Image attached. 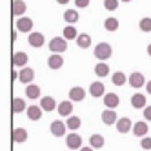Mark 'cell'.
I'll list each match as a JSON object with an SVG mask.
<instances>
[{
	"mask_svg": "<svg viewBox=\"0 0 151 151\" xmlns=\"http://www.w3.org/2000/svg\"><path fill=\"white\" fill-rule=\"evenodd\" d=\"M40 107L44 111H53L57 107V102H55V99H53V96H42V100H40Z\"/></svg>",
	"mask_w": 151,
	"mask_h": 151,
	"instance_id": "9a60e30c",
	"label": "cell"
},
{
	"mask_svg": "<svg viewBox=\"0 0 151 151\" xmlns=\"http://www.w3.org/2000/svg\"><path fill=\"white\" fill-rule=\"evenodd\" d=\"M24 13H26V2H24V0H13V4H11V15L22 17Z\"/></svg>",
	"mask_w": 151,
	"mask_h": 151,
	"instance_id": "7c38bea8",
	"label": "cell"
},
{
	"mask_svg": "<svg viewBox=\"0 0 151 151\" xmlns=\"http://www.w3.org/2000/svg\"><path fill=\"white\" fill-rule=\"evenodd\" d=\"M89 44H91V37H89L88 33H82V35L77 37V46H78V47L86 49V47H89Z\"/></svg>",
	"mask_w": 151,
	"mask_h": 151,
	"instance_id": "4316f807",
	"label": "cell"
},
{
	"mask_svg": "<svg viewBox=\"0 0 151 151\" xmlns=\"http://www.w3.org/2000/svg\"><path fill=\"white\" fill-rule=\"evenodd\" d=\"M146 89H147V93H149V95H151V80H149V82H147V88H146Z\"/></svg>",
	"mask_w": 151,
	"mask_h": 151,
	"instance_id": "f35d334b",
	"label": "cell"
},
{
	"mask_svg": "<svg viewBox=\"0 0 151 151\" xmlns=\"http://www.w3.org/2000/svg\"><path fill=\"white\" fill-rule=\"evenodd\" d=\"M47 66L51 69H60L64 66V58L60 57V53H53V55L47 58Z\"/></svg>",
	"mask_w": 151,
	"mask_h": 151,
	"instance_id": "4fadbf2b",
	"label": "cell"
},
{
	"mask_svg": "<svg viewBox=\"0 0 151 151\" xmlns=\"http://www.w3.org/2000/svg\"><path fill=\"white\" fill-rule=\"evenodd\" d=\"M107 73H109V66H107L106 62H99L95 66V75L96 77H106Z\"/></svg>",
	"mask_w": 151,
	"mask_h": 151,
	"instance_id": "83f0119b",
	"label": "cell"
},
{
	"mask_svg": "<svg viewBox=\"0 0 151 151\" xmlns=\"http://www.w3.org/2000/svg\"><path fill=\"white\" fill-rule=\"evenodd\" d=\"M131 106L135 107V109H144L146 107V96L142 93H137L131 96Z\"/></svg>",
	"mask_w": 151,
	"mask_h": 151,
	"instance_id": "2e32d148",
	"label": "cell"
},
{
	"mask_svg": "<svg viewBox=\"0 0 151 151\" xmlns=\"http://www.w3.org/2000/svg\"><path fill=\"white\" fill-rule=\"evenodd\" d=\"M17 29L20 31V33H29V31L33 29V20H31L29 17H18Z\"/></svg>",
	"mask_w": 151,
	"mask_h": 151,
	"instance_id": "3957f363",
	"label": "cell"
},
{
	"mask_svg": "<svg viewBox=\"0 0 151 151\" xmlns=\"http://www.w3.org/2000/svg\"><path fill=\"white\" fill-rule=\"evenodd\" d=\"M144 118H146V120H151V106L144 107Z\"/></svg>",
	"mask_w": 151,
	"mask_h": 151,
	"instance_id": "8d00e7d4",
	"label": "cell"
},
{
	"mask_svg": "<svg viewBox=\"0 0 151 151\" xmlns=\"http://www.w3.org/2000/svg\"><path fill=\"white\" fill-rule=\"evenodd\" d=\"M66 146H68L69 149H78V147L82 146V137L77 135V133H69V135L66 137Z\"/></svg>",
	"mask_w": 151,
	"mask_h": 151,
	"instance_id": "277c9868",
	"label": "cell"
},
{
	"mask_svg": "<svg viewBox=\"0 0 151 151\" xmlns=\"http://www.w3.org/2000/svg\"><path fill=\"white\" fill-rule=\"evenodd\" d=\"M49 49H51L53 53H64V51L68 49V40L64 38V37H55V38H51Z\"/></svg>",
	"mask_w": 151,
	"mask_h": 151,
	"instance_id": "7a4b0ae2",
	"label": "cell"
},
{
	"mask_svg": "<svg viewBox=\"0 0 151 151\" xmlns=\"http://www.w3.org/2000/svg\"><path fill=\"white\" fill-rule=\"evenodd\" d=\"M102 122L106 126H111V124H116V113L113 109H106L102 113Z\"/></svg>",
	"mask_w": 151,
	"mask_h": 151,
	"instance_id": "d6986e66",
	"label": "cell"
},
{
	"mask_svg": "<svg viewBox=\"0 0 151 151\" xmlns=\"http://www.w3.org/2000/svg\"><path fill=\"white\" fill-rule=\"evenodd\" d=\"M78 33H77V29H75L73 26H68V27H64V38L66 40H73V38H77Z\"/></svg>",
	"mask_w": 151,
	"mask_h": 151,
	"instance_id": "f546056e",
	"label": "cell"
},
{
	"mask_svg": "<svg viewBox=\"0 0 151 151\" xmlns=\"http://www.w3.org/2000/svg\"><path fill=\"white\" fill-rule=\"evenodd\" d=\"M147 131H149V127H147V122H137V124L133 126V133H135L137 137H144Z\"/></svg>",
	"mask_w": 151,
	"mask_h": 151,
	"instance_id": "d4e9b609",
	"label": "cell"
},
{
	"mask_svg": "<svg viewBox=\"0 0 151 151\" xmlns=\"http://www.w3.org/2000/svg\"><path fill=\"white\" fill-rule=\"evenodd\" d=\"M75 6H77V7H88L89 0H75Z\"/></svg>",
	"mask_w": 151,
	"mask_h": 151,
	"instance_id": "d590c367",
	"label": "cell"
},
{
	"mask_svg": "<svg viewBox=\"0 0 151 151\" xmlns=\"http://www.w3.org/2000/svg\"><path fill=\"white\" fill-rule=\"evenodd\" d=\"M93 149H95V147H88V146H86V147H82L80 151H93Z\"/></svg>",
	"mask_w": 151,
	"mask_h": 151,
	"instance_id": "74e56055",
	"label": "cell"
},
{
	"mask_svg": "<svg viewBox=\"0 0 151 151\" xmlns=\"http://www.w3.org/2000/svg\"><path fill=\"white\" fill-rule=\"evenodd\" d=\"M104 7L107 11H115L118 7V0H104Z\"/></svg>",
	"mask_w": 151,
	"mask_h": 151,
	"instance_id": "836d02e7",
	"label": "cell"
},
{
	"mask_svg": "<svg viewBox=\"0 0 151 151\" xmlns=\"http://www.w3.org/2000/svg\"><path fill=\"white\" fill-rule=\"evenodd\" d=\"M27 42H29V46H33V47H42V46H44V35H42V33H35V31H31Z\"/></svg>",
	"mask_w": 151,
	"mask_h": 151,
	"instance_id": "30bf717a",
	"label": "cell"
},
{
	"mask_svg": "<svg viewBox=\"0 0 151 151\" xmlns=\"http://www.w3.org/2000/svg\"><path fill=\"white\" fill-rule=\"evenodd\" d=\"M140 146H142L146 151H149V149H151V137H144L142 142H140Z\"/></svg>",
	"mask_w": 151,
	"mask_h": 151,
	"instance_id": "e575fe53",
	"label": "cell"
},
{
	"mask_svg": "<svg viewBox=\"0 0 151 151\" xmlns=\"http://www.w3.org/2000/svg\"><path fill=\"white\" fill-rule=\"evenodd\" d=\"M35 78V71L31 69V68H24L22 71L18 73V80L22 82V84H31Z\"/></svg>",
	"mask_w": 151,
	"mask_h": 151,
	"instance_id": "52a82bcc",
	"label": "cell"
},
{
	"mask_svg": "<svg viewBox=\"0 0 151 151\" xmlns=\"http://www.w3.org/2000/svg\"><path fill=\"white\" fill-rule=\"evenodd\" d=\"M104 104L109 107V109H115V107L120 104V99H118V95H115V93H107V95H104Z\"/></svg>",
	"mask_w": 151,
	"mask_h": 151,
	"instance_id": "5bb4252c",
	"label": "cell"
},
{
	"mask_svg": "<svg viewBox=\"0 0 151 151\" xmlns=\"http://www.w3.org/2000/svg\"><path fill=\"white\" fill-rule=\"evenodd\" d=\"M57 109H58V115L60 116H69L73 113V100H64V102H60Z\"/></svg>",
	"mask_w": 151,
	"mask_h": 151,
	"instance_id": "8fae6325",
	"label": "cell"
},
{
	"mask_svg": "<svg viewBox=\"0 0 151 151\" xmlns=\"http://www.w3.org/2000/svg\"><path fill=\"white\" fill-rule=\"evenodd\" d=\"M66 124H68V129H71V131H77V129L80 127V124H82V120H80L78 116H69Z\"/></svg>",
	"mask_w": 151,
	"mask_h": 151,
	"instance_id": "f1b7e54d",
	"label": "cell"
},
{
	"mask_svg": "<svg viewBox=\"0 0 151 151\" xmlns=\"http://www.w3.org/2000/svg\"><path fill=\"white\" fill-rule=\"evenodd\" d=\"M11 138H13V142H15V144L26 142V140H27V131H26L24 127H15V129H13V133H11Z\"/></svg>",
	"mask_w": 151,
	"mask_h": 151,
	"instance_id": "ba28073f",
	"label": "cell"
},
{
	"mask_svg": "<svg viewBox=\"0 0 151 151\" xmlns=\"http://www.w3.org/2000/svg\"><path fill=\"white\" fill-rule=\"evenodd\" d=\"M127 82V78H126V75L122 73V71H116L115 75H113V84L115 86H124Z\"/></svg>",
	"mask_w": 151,
	"mask_h": 151,
	"instance_id": "4dcf8cb0",
	"label": "cell"
},
{
	"mask_svg": "<svg viewBox=\"0 0 151 151\" xmlns=\"http://www.w3.org/2000/svg\"><path fill=\"white\" fill-rule=\"evenodd\" d=\"M138 27L142 29V31H146V33H147V31H151V18H142L138 22Z\"/></svg>",
	"mask_w": 151,
	"mask_h": 151,
	"instance_id": "d6a6232c",
	"label": "cell"
},
{
	"mask_svg": "<svg viewBox=\"0 0 151 151\" xmlns=\"http://www.w3.org/2000/svg\"><path fill=\"white\" fill-rule=\"evenodd\" d=\"M131 120L129 118H118L116 120V129H118V133H127L129 129H131Z\"/></svg>",
	"mask_w": 151,
	"mask_h": 151,
	"instance_id": "ffe728a7",
	"label": "cell"
},
{
	"mask_svg": "<svg viewBox=\"0 0 151 151\" xmlns=\"http://www.w3.org/2000/svg\"><path fill=\"white\" fill-rule=\"evenodd\" d=\"M57 2H58V4H68L69 0H57Z\"/></svg>",
	"mask_w": 151,
	"mask_h": 151,
	"instance_id": "ab89813d",
	"label": "cell"
},
{
	"mask_svg": "<svg viewBox=\"0 0 151 151\" xmlns=\"http://www.w3.org/2000/svg\"><path fill=\"white\" fill-rule=\"evenodd\" d=\"M147 55H149V57H151V44H149V46H147Z\"/></svg>",
	"mask_w": 151,
	"mask_h": 151,
	"instance_id": "60d3db41",
	"label": "cell"
},
{
	"mask_svg": "<svg viewBox=\"0 0 151 151\" xmlns=\"http://www.w3.org/2000/svg\"><path fill=\"white\" fill-rule=\"evenodd\" d=\"M42 107H38V106H29L27 109H26V113H27V118L29 120H38V118L42 116Z\"/></svg>",
	"mask_w": 151,
	"mask_h": 151,
	"instance_id": "e0dca14e",
	"label": "cell"
},
{
	"mask_svg": "<svg viewBox=\"0 0 151 151\" xmlns=\"http://www.w3.org/2000/svg\"><path fill=\"white\" fill-rule=\"evenodd\" d=\"M104 144H106V140H104L102 135H91V138H89V146L91 147L100 149V147H104Z\"/></svg>",
	"mask_w": 151,
	"mask_h": 151,
	"instance_id": "484cf974",
	"label": "cell"
},
{
	"mask_svg": "<svg viewBox=\"0 0 151 151\" xmlns=\"http://www.w3.org/2000/svg\"><path fill=\"white\" fill-rule=\"evenodd\" d=\"M26 95H27V99L35 100V99H38V96H40V88H38V86H35V84H27Z\"/></svg>",
	"mask_w": 151,
	"mask_h": 151,
	"instance_id": "603a6c76",
	"label": "cell"
},
{
	"mask_svg": "<svg viewBox=\"0 0 151 151\" xmlns=\"http://www.w3.org/2000/svg\"><path fill=\"white\" fill-rule=\"evenodd\" d=\"M127 82H129V86H131V88L138 89V88H142V86L146 84V78H144L142 73H131V77L127 78Z\"/></svg>",
	"mask_w": 151,
	"mask_h": 151,
	"instance_id": "5b68a950",
	"label": "cell"
},
{
	"mask_svg": "<svg viewBox=\"0 0 151 151\" xmlns=\"http://www.w3.org/2000/svg\"><path fill=\"white\" fill-rule=\"evenodd\" d=\"M27 64V55L24 51H18L13 55V66H20V68H24Z\"/></svg>",
	"mask_w": 151,
	"mask_h": 151,
	"instance_id": "7402d4cb",
	"label": "cell"
},
{
	"mask_svg": "<svg viewBox=\"0 0 151 151\" xmlns=\"http://www.w3.org/2000/svg\"><path fill=\"white\" fill-rule=\"evenodd\" d=\"M122 2H131V0H122Z\"/></svg>",
	"mask_w": 151,
	"mask_h": 151,
	"instance_id": "b9f144b4",
	"label": "cell"
},
{
	"mask_svg": "<svg viewBox=\"0 0 151 151\" xmlns=\"http://www.w3.org/2000/svg\"><path fill=\"white\" fill-rule=\"evenodd\" d=\"M71 151H75V149H71Z\"/></svg>",
	"mask_w": 151,
	"mask_h": 151,
	"instance_id": "7bdbcfd3",
	"label": "cell"
},
{
	"mask_svg": "<svg viewBox=\"0 0 151 151\" xmlns=\"http://www.w3.org/2000/svg\"><path fill=\"white\" fill-rule=\"evenodd\" d=\"M111 53H113L111 46L107 44V42H100V44L95 47V58H99L100 62H104L106 58H109V57H111Z\"/></svg>",
	"mask_w": 151,
	"mask_h": 151,
	"instance_id": "6da1fadb",
	"label": "cell"
},
{
	"mask_svg": "<svg viewBox=\"0 0 151 151\" xmlns=\"http://www.w3.org/2000/svg\"><path fill=\"white\" fill-rule=\"evenodd\" d=\"M86 99V91H84V88H80V86H75V88H71V91H69V100H73V102H80V100H84Z\"/></svg>",
	"mask_w": 151,
	"mask_h": 151,
	"instance_id": "9c48e42d",
	"label": "cell"
},
{
	"mask_svg": "<svg viewBox=\"0 0 151 151\" xmlns=\"http://www.w3.org/2000/svg\"><path fill=\"white\" fill-rule=\"evenodd\" d=\"M106 29L107 31H116L118 29V20L116 18H113V17H109V18H106Z\"/></svg>",
	"mask_w": 151,
	"mask_h": 151,
	"instance_id": "1f68e13d",
	"label": "cell"
},
{
	"mask_svg": "<svg viewBox=\"0 0 151 151\" xmlns=\"http://www.w3.org/2000/svg\"><path fill=\"white\" fill-rule=\"evenodd\" d=\"M89 95L95 96V99L102 96V95H104V84H102V82H93L91 88H89Z\"/></svg>",
	"mask_w": 151,
	"mask_h": 151,
	"instance_id": "44dd1931",
	"label": "cell"
},
{
	"mask_svg": "<svg viewBox=\"0 0 151 151\" xmlns=\"http://www.w3.org/2000/svg\"><path fill=\"white\" fill-rule=\"evenodd\" d=\"M51 133L53 137H62V135H66V129H68V124H64L62 120H55L51 124Z\"/></svg>",
	"mask_w": 151,
	"mask_h": 151,
	"instance_id": "8992f818",
	"label": "cell"
},
{
	"mask_svg": "<svg viewBox=\"0 0 151 151\" xmlns=\"http://www.w3.org/2000/svg\"><path fill=\"white\" fill-rule=\"evenodd\" d=\"M64 20H66L68 24H77L78 22V11L77 9H68V11L64 13Z\"/></svg>",
	"mask_w": 151,
	"mask_h": 151,
	"instance_id": "cb8c5ba5",
	"label": "cell"
},
{
	"mask_svg": "<svg viewBox=\"0 0 151 151\" xmlns=\"http://www.w3.org/2000/svg\"><path fill=\"white\" fill-rule=\"evenodd\" d=\"M27 107H26V102L22 100V99H13L11 100V111H13V115H17V113H22V111H26Z\"/></svg>",
	"mask_w": 151,
	"mask_h": 151,
	"instance_id": "ac0fdd59",
	"label": "cell"
}]
</instances>
